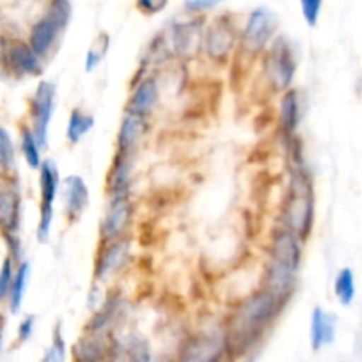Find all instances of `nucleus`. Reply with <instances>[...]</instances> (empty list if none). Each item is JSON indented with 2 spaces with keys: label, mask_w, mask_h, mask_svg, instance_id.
Here are the masks:
<instances>
[{
  "label": "nucleus",
  "mask_w": 362,
  "mask_h": 362,
  "mask_svg": "<svg viewBox=\"0 0 362 362\" xmlns=\"http://www.w3.org/2000/svg\"><path fill=\"white\" fill-rule=\"evenodd\" d=\"M29 279H30V263L29 261H20L18 267H16L15 270L11 291H9V297H8L9 309H11L13 315L20 313V309H22L23 300H25L27 286H29Z\"/></svg>",
  "instance_id": "4be33fe9"
},
{
  "label": "nucleus",
  "mask_w": 362,
  "mask_h": 362,
  "mask_svg": "<svg viewBox=\"0 0 362 362\" xmlns=\"http://www.w3.org/2000/svg\"><path fill=\"white\" fill-rule=\"evenodd\" d=\"M40 217H37L36 238L40 243H47L50 240L52 224H54L55 215V199L61 190V174L55 160L45 158L40 165Z\"/></svg>",
  "instance_id": "7ed1b4c3"
},
{
  "label": "nucleus",
  "mask_w": 362,
  "mask_h": 362,
  "mask_svg": "<svg viewBox=\"0 0 362 362\" xmlns=\"http://www.w3.org/2000/svg\"><path fill=\"white\" fill-rule=\"evenodd\" d=\"M134 217L130 194H110L109 206L100 224V243L123 238Z\"/></svg>",
  "instance_id": "1a4fd4ad"
},
{
  "label": "nucleus",
  "mask_w": 362,
  "mask_h": 362,
  "mask_svg": "<svg viewBox=\"0 0 362 362\" xmlns=\"http://www.w3.org/2000/svg\"><path fill=\"white\" fill-rule=\"evenodd\" d=\"M302 240L290 229H276L270 240V261L290 268L291 272H298L302 264Z\"/></svg>",
  "instance_id": "f8f14e48"
},
{
  "label": "nucleus",
  "mask_w": 362,
  "mask_h": 362,
  "mask_svg": "<svg viewBox=\"0 0 362 362\" xmlns=\"http://www.w3.org/2000/svg\"><path fill=\"white\" fill-rule=\"evenodd\" d=\"M146 117L148 116L124 110L116 137L117 153H135L139 142L142 141L146 130H148V121H146Z\"/></svg>",
  "instance_id": "f3484780"
},
{
  "label": "nucleus",
  "mask_w": 362,
  "mask_h": 362,
  "mask_svg": "<svg viewBox=\"0 0 362 362\" xmlns=\"http://www.w3.org/2000/svg\"><path fill=\"white\" fill-rule=\"evenodd\" d=\"M2 329H4V323L0 322V351H2V346H4V332H2Z\"/></svg>",
  "instance_id": "f704fd0d"
},
{
  "label": "nucleus",
  "mask_w": 362,
  "mask_h": 362,
  "mask_svg": "<svg viewBox=\"0 0 362 362\" xmlns=\"http://www.w3.org/2000/svg\"><path fill=\"white\" fill-rule=\"evenodd\" d=\"M61 190L66 218L69 224H75L89 206V189H87L86 180L82 176L71 174L61 181Z\"/></svg>",
  "instance_id": "4468645a"
},
{
  "label": "nucleus",
  "mask_w": 362,
  "mask_h": 362,
  "mask_svg": "<svg viewBox=\"0 0 362 362\" xmlns=\"http://www.w3.org/2000/svg\"><path fill=\"white\" fill-rule=\"evenodd\" d=\"M13 277H15V259L11 256H6L4 263L0 267V302L9 297Z\"/></svg>",
  "instance_id": "c756f323"
},
{
  "label": "nucleus",
  "mask_w": 362,
  "mask_h": 362,
  "mask_svg": "<svg viewBox=\"0 0 362 362\" xmlns=\"http://www.w3.org/2000/svg\"><path fill=\"white\" fill-rule=\"evenodd\" d=\"M224 0H183V8L190 15H201V13L211 11Z\"/></svg>",
  "instance_id": "2f4dec72"
},
{
  "label": "nucleus",
  "mask_w": 362,
  "mask_h": 362,
  "mask_svg": "<svg viewBox=\"0 0 362 362\" xmlns=\"http://www.w3.org/2000/svg\"><path fill=\"white\" fill-rule=\"evenodd\" d=\"M66 355H68V348H66L64 336H62V325L57 323L52 332V343L45 351L41 362H66Z\"/></svg>",
  "instance_id": "bb28decb"
},
{
  "label": "nucleus",
  "mask_w": 362,
  "mask_h": 362,
  "mask_svg": "<svg viewBox=\"0 0 362 362\" xmlns=\"http://www.w3.org/2000/svg\"><path fill=\"white\" fill-rule=\"evenodd\" d=\"M20 224H22V197L15 187L0 190V231L8 243L9 256L18 264L22 261L20 243Z\"/></svg>",
  "instance_id": "423d86ee"
},
{
  "label": "nucleus",
  "mask_w": 362,
  "mask_h": 362,
  "mask_svg": "<svg viewBox=\"0 0 362 362\" xmlns=\"http://www.w3.org/2000/svg\"><path fill=\"white\" fill-rule=\"evenodd\" d=\"M135 4H137V9L142 15L153 16L162 13L167 8V4H169V0H137Z\"/></svg>",
  "instance_id": "473e14b6"
},
{
  "label": "nucleus",
  "mask_w": 362,
  "mask_h": 362,
  "mask_svg": "<svg viewBox=\"0 0 362 362\" xmlns=\"http://www.w3.org/2000/svg\"><path fill=\"white\" fill-rule=\"evenodd\" d=\"M109 48H110V36L107 33H100L98 36L95 37V41H93V45H90L89 50H87L83 66H86L87 73L95 71V69L102 64V61L105 59Z\"/></svg>",
  "instance_id": "a878e982"
},
{
  "label": "nucleus",
  "mask_w": 362,
  "mask_h": 362,
  "mask_svg": "<svg viewBox=\"0 0 362 362\" xmlns=\"http://www.w3.org/2000/svg\"><path fill=\"white\" fill-rule=\"evenodd\" d=\"M132 169H134V153H117L114 155L112 167L107 176V189L110 194H130Z\"/></svg>",
  "instance_id": "412c9836"
},
{
  "label": "nucleus",
  "mask_w": 362,
  "mask_h": 362,
  "mask_svg": "<svg viewBox=\"0 0 362 362\" xmlns=\"http://www.w3.org/2000/svg\"><path fill=\"white\" fill-rule=\"evenodd\" d=\"M158 100L160 89L156 78L155 76H144V78L139 80L134 86V89H132L130 100H128L127 109L124 110L148 116V114L156 107Z\"/></svg>",
  "instance_id": "6ab92c4d"
},
{
  "label": "nucleus",
  "mask_w": 362,
  "mask_h": 362,
  "mask_svg": "<svg viewBox=\"0 0 362 362\" xmlns=\"http://www.w3.org/2000/svg\"><path fill=\"white\" fill-rule=\"evenodd\" d=\"M286 305V302L263 288L243 298L222 329L229 361H240L256 350Z\"/></svg>",
  "instance_id": "f257e3e1"
},
{
  "label": "nucleus",
  "mask_w": 362,
  "mask_h": 362,
  "mask_svg": "<svg viewBox=\"0 0 362 362\" xmlns=\"http://www.w3.org/2000/svg\"><path fill=\"white\" fill-rule=\"evenodd\" d=\"M34 327H36V316L34 315H27L25 318L20 322L18 330H16V339H18L20 344L27 343V341L33 337Z\"/></svg>",
  "instance_id": "72a5a7b5"
},
{
  "label": "nucleus",
  "mask_w": 362,
  "mask_h": 362,
  "mask_svg": "<svg viewBox=\"0 0 362 362\" xmlns=\"http://www.w3.org/2000/svg\"><path fill=\"white\" fill-rule=\"evenodd\" d=\"M204 27L203 20L192 18L185 22L173 23L167 40L170 41L173 52L180 57H192L203 47Z\"/></svg>",
  "instance_id": "9d476101"
},
{
  "label": "nucleus",
  "mask_w": 362,
  "mask_h": 362,
  "mask_svg": "<svg viewBox=\"0 0 362 362\" xmlns=\"http://www.w3.org/2000/svg\"><path fill=\"white\" fill-rule=\"evenodd\" d=\"M240 36L235 23L228 16H217L204 29L203 48L208 59L215 62H224L238 45Z\"/></svg>",
  "instance_id": "6e6552de"
},
{
  "label": "nucleus",
  "mask_w": 362,
  "mask_h": 362,
  "mask_svg": "<svg viewBox=\"0 0 362 362\" xmlns=\"http://www.w3.org/2000/svg\"><path fill=\"white\" fill-rule=\"evenodd\" d=\"M337 318L332 313L316 305L311 313V325H309V341L315 351L329 346L336 339Z\"/></svg>",
  "instance_id": "a211bd4d"
},
{
  "label": "nucleus",
  "mask_w": 362,
  "mask_h": 362,
  "mask_svg": "<svg viewBox=\"0 0 362 362\" xmlns=\"http://www.w3.org/2000/svg\"><path fill=\"white\" fill-rule=\"evenodd\" d=\"M64 34V30L59 27V23L52 18L50 15L45 13L33 27H30L29 33V41L27 43L30 45L34 52H36L37 57H47L52 50H54L55 43L59 41V37Z\"/></svg>",
  "instance_id": "dca6fc26"
},
{
  "label": "nucleus",
  "mask_w": 362,
  "mask_h": 362,
  "mask_svg": "<svg viewBox=\"0 0 362 362\" xmlns=\"http://www.w3.org/2000/svg\"><path fill=\"white\" fill-rule=\"evenodd\" d=\"M128 252H130V242L127 236L100 243V250L95 257V270H93L95 281H107L117 270H121L124 267Z\"/></svg>",
  "instance_id": "9b49d317"
},
{
  "label": "nucleus",
  "mask_w": 362,
  "mask_h": 362,
  "mask_svg": "<svg viewBox=\"0 0 362 362\" xmlns=\"http://www.w3.org/2000/svg\"><path fill=\"white\" fill-rule=\"evenodd\" d=\"M20 148H22V155L23 158H25L27 165H29L30 169H40V165L43 163V156H41L43 148H41L40 142H37L33 128L27 127V124H23V127L20 128Z\"/></svg>",
  "instance_id": "b1692460"
},
{
  "label": "nucleus",
  "mask_w": 362,
  "mask_h": 362,
  "mask_svg": "<svg viewBox=\"0 0 362 362\" xmlns=\"http://www.w3.org/2000/svg\"><path fill=\"white\" fill-rule=\"evenodd\" d=\"M47 15H50L62 30H66L69 25V20H71V2L69 0H50Z\"/></svg>",
  "instance_id": "c85d7f7f"
},
{
  "label": "nucleus",
  "mask_w": 362,
  "mask_h": 362,
  "mask_svg": "<svg viewBox=\"0 0 362 362\" xmlns=\"http://www.w3.org/2000/svg\"><path fill=\"white\" fill-rule=\"evenodd\" d=\"M323 0H300V11L302 18H304L305 25L315 29L320 22V15H322Z\"/></svg>",
  "instance_id": "7c9ffc66"
},
{
  "label": "nucleus",
  "mask_w": 362,
  "mask_h": 362,
  "mask_svg": "<svg viewBox=\"0 0 362 362\" xmlns=\"http://www.w3.org/2000/svg\"><path fill=\"white\" fill-rule=\"evenodd\" d=\"M302 117L300 95L297 89L284 90L279 102V128L286 139H293Z\"/></svg>",
  "instance_id": "aec40b11"
},
{
  "label": "nucleus",
  "mask_w": 362,
  "mask_h": 362,
  "mask_svg": "<svg viewBox=\"0 0 362 362\" xmlns=\"http://www.w3.org/2000/svg\"><path fill=\"white\" fill-rule=\"evenodd\" d=\"M0 174H4V169H2V165H0Z\"/></svg>",
  "instance_id": "c9c22d12"
},
{
  "label": "nucleus",
  "mask_w": 362,
  "mask_h": 362,
  "mask_svg": "<svg viewBox=\"0 0 362 362\" xmlns=\"http://www.w3.org/2000/svg\"><path fill=\"white\" fill-rule=\"evenodd\" d=\"M228 348H226L224 332H197L187 337L177 350L173 362H226Z\"/></svg>",
  "instance_id": "39448f33"
},
{
  "label": "nucleus",
  "mask_w": 362,
  "mask_h": 362,
  "mask_svg": "<svg viewBox=\"0 0 362 362\" xmlns=\"http://www.w3.org/2000/svg\"><path fill=\"white\" fill-rule=\"evenodd\" d=\"M264 75L268 83L277 93L291 89L295 75H297V61L290 40L277 34L270 47L264 52Z\"/></svg>",
  "instance_id": "f03ea898"
},
{
  "label": "nucleus",
  "mask_w": 362,
  "mask_h": 362,
  "mask_svg": "<svg viewBox=\"0 0 362 362\" xmlns=\"http://www.w3.org/2000/svg\"><path fill=\"white\" fill-rule=\"evenodd\" d=\"M334 295L343 308L351 305L355 300V276L350 268H341L334 279Z\"/></svg>",
  "instance_id": "393cba45"
},
{
  "label": "nucleus",
  "mask_w": 362,
  "mask_h": 362,
  "mask_svg": "<svg viewBox=\"0 0 362 362\" xmlns=\"http://www.w3.org/2000/svg\"><path fill=\"white\" fill-rule=\"evenodd\" d=\"M15 144L6 128L0 127V165L4 169V173L11 170L15 167Z\"/></svg>",
  "instance_id": "cd10ccee"
},
{
  "label": "nucleus",
  "mask_w": 362,
  "mask_h": 362,
  "mask_svg": "<svg viewBox=\"0 0 362 362\" xmlns=\"http://www.w3.org/2000/svg\"><path fill=\"white\" fill-rule=\"evenodd\" d=\"M261 288L270 291L272 295H276L277 298L288 304L293 297L295 288H297V272H291L290 268L283 267L276 261H268L267 268H264L263 286Z\"/></svg>",
  "instance_id": "2eb2a0df"
},
{
  "label": "nucleus",
  "mask_w": 362,
  "mask_h": 362,
  "mask_svg": "<svg viewBox=\"0 0 362 362\" xmlns=\"http://www.w3.org/2000/svg\"><path fill=\"white\" fill-rule=\"evenodd\" d=\"M95 116L83 112L82 109H73L66 124V141L71 146H76L95 127Z\"/></svg>",
  "instance_id": "5701e85b"
},
{
  "label": "nucleus",
  "mask_w": 362,
  "mask_h": 362,
  "mask_svg": "<svg viewBox=\"0 0 362 362\" xmlns=\"http://www.w3.org/2000/svg\"><path fill=\"white\" fill-rule=\"evenodd\" d=\"M4 66L16 76H40L43 73V59L25 41H11L6 45Z\"/></svg>",
  "instance_id": "ddd939ff"
},
{
  "label": "nucleus",
  "mask_w": 362,
  "mask_h": 362,
  "mask_svg": "<svg viewBox=\"0 0 362 362\" xmlns=\"http://www.w3.org/2000/svg\"><path fill=\"white\" fill-rule=\"evenodd\" d=\"M55 96H57L55 83L50 80H41L29 102L30 121H33L30 128L43 149L48 146V130L55 112Z\"/></svg>",
  "instance_id": "0eeeda50"
},
{
  "label": "nucleus",
  "mask_w": 362,
  "mask_h": 362,
  "mask_svg": "<svg viewBox=\"0 0 362 362\" xmlns=\"http://www.w3.org/2000/svg\"><path fill=\"white\" fill-rule=\"evenodd\" d=\"M277 29H279V18L276 11H272L267 6H259L247 16L240 34V45L250 55L263 54L272 41L276 40Z\"/></svg>",
  "instance_id": "20e7f679"
}]
</instances>
